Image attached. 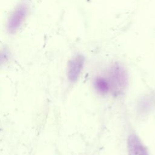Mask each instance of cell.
Returning <instances> with one entry per match:
<instances>
[{"mask_svg": "<svg viewBox=\"0 0 155 155\" xmlns=\"http://www.w3.org/2000/svg\"><path fill=\"white\" fill-rule=\"evenodd\" d=\"M94 87L100 94H106L110 91V85L107 78L103 76L96 77L93 82Z\"/></svg>", "mask_w": 155, "mask_h": 155, "instance_id": "5b68a950", "label": "cell"}, {"mask_svg": "<svg viewBox=\"0 0 155 155\" xmlns=\"http://www.w3.org/2000/svg\"><path fill=\"white\" fill-rule=\"evenodd\" d=\"M28 10L27 5L22 3L12 12L7 23V29L10 33H15L21 28L27 16Z\"/></svg>", "mask_w": 155, "mask_h": 155, "instance_id": "7a4b0ae2", "label": "cell"}, {"mask_svg": "<svg viewBox=\"0 0 155 155\" xmlns=\"http://www.w3.org/2000/svg\"><path fill=\"white\" fill-rule=\"evenodd\" d=\"M84 59L81 56H77L70 61L68 67L67 76L71 82H76L79 77L83 67Z\"/></svg>", "mask_w": 155, "mask_h": 155, "instance_id": "277c9868", "label": "cell"}, {"mask_svg": "<svg viewBox=\"0 0 155 155\" xmlns=\"http://www.w3.org/2000/svg\"><path fill=\"white\" fill-rule=\"evenodd\" d=\"M128 155H150L147 147L136 133H130L127 139Z\"/></svg>", "mask_w": 155, "mask_h": 155, "instance_id": "3957f363", "label": "cell"}, {"mask_svg": "<svg viewBox=\"0 0 155 155\" xmlns=\"http://www.w3.org/2000/svg\"><path fill=\"white\" fill-rule=\"evenodd\" d=\"M9 56V50L7 48H2L0 50V65L6 62Z\"/></svg>", "mask_w": 155, "mask_h": 155, "instance_id": "8992f818", "label": "cell"}, {"mask_svg": "<svg viewBox=\"0 0 155 155\" xmlns=\"http://www.w3.org/2000/svg\"><path fill=\"white\" fill-rule=\"evenodd\" d=\"M107 78L110 85V91L113 94L118 96L124 92L128 84V76L126 70L122 66H113Z\"/></svg>", "mask_w": 155, "mask_h": 155, "instance_id": "6da1fadb", "label": "cell"}]
</instances>
